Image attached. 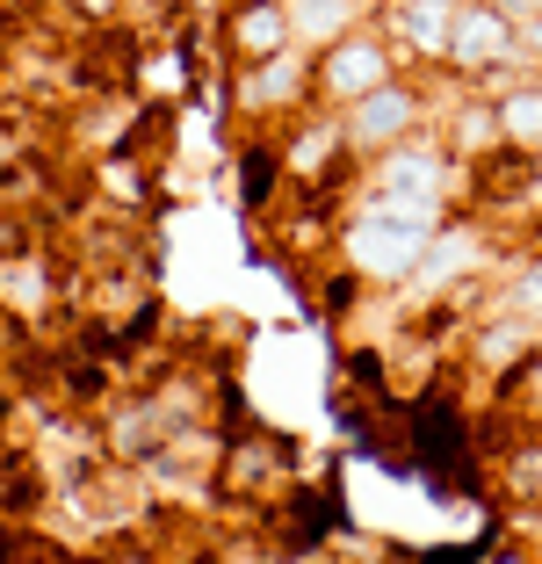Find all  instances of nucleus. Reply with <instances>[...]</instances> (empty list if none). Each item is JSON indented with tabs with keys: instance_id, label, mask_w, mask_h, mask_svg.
Returning <instances> with one entry per match:
<instances>
[{
	"instance_id": "3",
	"label": "nucleus",
	"mask_w": 542,
	"mask_h": 564,
	"mask_svg": "<svg viewBox=\"0 0 542 564\" xmlns=\"http://www.w3.org/2000/svg\"><path fill=\"white\" fill-rule=\"evenodd\" d=\"M434 225H412V217H391V210H361L355 225H347L340 253L347 268H361V275H377V282H405L412 261L427 253Z\"/></svg>"
},
{
	"instance_id": "12",
	"label": "nucleus",
	"mask_w": 542,
	"mask_h": 564,
	"mask_svg": "<svg viewBox=\"0 0 542 564\" xmlns=\"http://www.w3.org/2000/svg\"><path fill=\"white\" fill-rule=\"evenodd\" d=\"M145 87H152V95H166V87L181 95V58H152V66H145Z\"/></svg>"
},
{
	"instance_id": "9",
	"label": "nucleus",
	"mask_w": 542,
	"mask_h": 564,
	"mask_svg": "<svg viewBox=\"0 0 542 564\" xmlns=\"http://www.w3.org/2000/svg\"><path fill=\"white\" fill-rule=\"evenodd\" d=\"M492 109H499V145L542 152V73H513L507 87H492Z\"/></svg>"
},
{
	"instance_id": "10",
	"label": "nucleus",
	"mask_w": 542,
	"mask_h": 564,
	"mask_svg": "<svg viewBox=\"0 0 542 564\" xmlns=\"http://www.w3.org/2000/svg\"><path fill=\"white\" fill-rule=\"evenodd\" d=\"M225 44L239 66H253V58H275L282 44H290V22H282V0H247V8H231L225 22Z\"/></svg>"
},
{
	"instance_id": "4",
	"label": "nucleus",
	"mask_w": 542,
	"mask_h": 564,
	"mask_svg": "<svg viewBox=\"0 0 542 564\" xmlns=\"http://www.w3.org/2000/svg\"><path fill=\"white\" fill-rule=\"evenodd\" d=\"M412 123H420V87H405V80H383L377 95H361V101L340 109L347 152H391Z\"/></svg>"
},
{
	"instance_id": "2",
	"label": "nucleus",
	"mask_w": 542,
	"mask_h": 564,
	"mask_svg": "<svg viewBox=\"0 0 542 564\" xmlns=\"http://www.w3.org/2000/svg\"><path fill=\"white\" fill-rule=\"evenodd\" d=\"M383 80H398V51H391V36H377L369 22H361V30H347L340 44H326L312 58V95L333 101V109H347V101H361V95H377Z\"/></svg>"
},
{
	"instance_id": "7",
	"label": "nucleus",
	"mask_w": 542,
	"mask_h": 564,
	"mask_svg": "<svg viewBox=\"0 0 542 564\" xmlns=\"http://www.w3.org/2000/svg\"><path fill=\"white\" fill-rule=\"evenodd\" d=\"M383 22H391V44H405V58L448 66V22H456V0H391Z\"/></svg>"
},
{
	"instance_id": "1",
	"label": "nucleus",
	"mask_w": 542,
	"mask_h": 564,
	"mask_svg": "<svg viewBox=\"0 0 542 564\" xmlns=\"http://www.w3.org/2000/svg\"><path fill=\"white\" fill-rule=\"evenodd\" d=\"M448 66L477 73V87H485V95H492V87H507L513 73H528L507 0H456V22H448Z\"/></svg>"
},
{
	"instance_id": "6",
	"label": "nucleus",
	"mask_w": 542,
	"mask_h": 564,
	"mask_svg": "<svg viewBox=\"0 0 542 564\" xmlns=\"http://www.w3.org/2000/svg\"><path fill=\"white\" fill-rule=\"evenodd\" d=\"M377 15H383V0H282L290 44H304V51L340 44L347 30H361V22H377Z\"/></svg>"
},
{
	"instance_id": "11",
	"label": "nucleus",
	"mask_w": 542,
	"mask_h": 564,
	"mask_svg": "<svg viewBox=\"0 0 542 564\" xmlns=\"http://www.w3.org/2000/svg\"><path fill=\"white\" fill-rule=\"evenodd\" d=\"M442 152H463V160L507 152V145H499V109H492V95H485V87H470V95L448 109V123H442Z\"/></svg>"
},
{
	"instance_id": "5",
	"label": "nucleus",
	"mask_w": 542,
	"mask_h": 564,
	"mask_svg": "<svg viewBox=\"0 0 542 564\" xmlns=\"http://www.w3.org/2000/svg\"><path fill=\"white\" fill-rule=\"evenodd\" d=\"M296 101H312V51L304 44H282L275 58H253L247 80H239V109H253V117H282Z\"/></svg>"
},
{
	"instance_id": "8",
	"label": "nucleus",
	"mask_w": 542,
	"mask_h": 564,
	"mask_svg": "<svg viewBox=\"0 0 542 564\" xmlns=\"http://www.w3.org/2000/svg\"><path fill=\"white\" fill-rule=\"evenodd\" d=\"M485 261V239L470 232V225H434V239H427V253H420V261H412V290H420V297H427V290H448V282L456 275H470V268Z\"/></svg>"
}]
</instances>
